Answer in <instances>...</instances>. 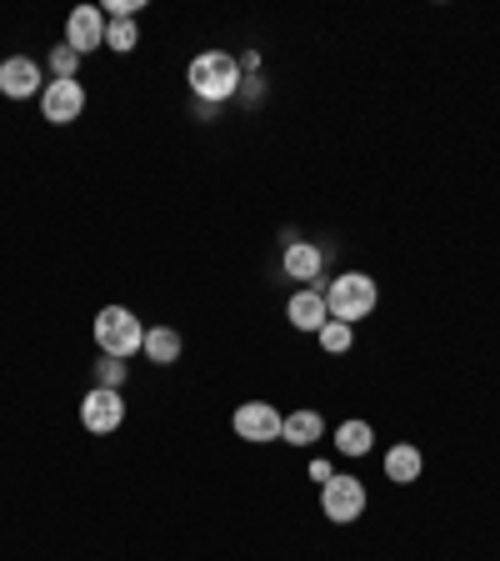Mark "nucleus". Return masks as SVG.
Returning a JSON list of instances; mask_svg holds the SVG:
<instances>
[{
	"instance_id": "f257e3e1",
	"label": "nucleus",
	"mask_w": 500,
	"mask_h": 561,
	"mask_svg": "<svg viewBox=\"0 0 500 561\" xmlns=\"http://www.w3.org/2000/svg\"><path fill=\"white\" fill-rule=\"evenodd\" d=\"M190 91H196V101H231L235 91H241V60L225 56V50H206V56L190 60Z\"/></svg>"
},
{
	"instance_id": "f03ea898",
	"label": "nucleus",
	"mask_w": 500,
	"mask_h": 561,
	"mask_svg": "<svg viewBox=\"0 0 500 561\" xmlns=\"http://www.w3.org/2000/svg\"><path fill=\"white\" fill-rule=\"evenodd\" d=\"M95 346H101L111 362L136 356V351L146 346V327H140V316L126 311V306H105V311L95 316Z\"/></svg>"
},
{
	"instance_id": "7ed1b4c3",
	"label": "nucleus",
	"mask_w": 500,
	"mask_h": 561,
	"mask_svg": "<svg viewBox=\"0 0 500 561\" xmlns=\"http://www.w3.org/2000/svg\"><path fill=\"white\" fill-rule=\"evenodd\" d=\"M375 301H381V291H375V280L361 276V271H346V276L330 280V291H326V311L330 321H365V316L375 311Z\"/></svg>"
},
{
	"instance_id": "20e7f679",
	"label": "nucleus",
	"mask_w": 500,
	"mask_h": 561,
	"mask_svg": "<svg viewBox=\"0 0 500 561\" xmlns=\"http://www.w3.org/2000/svg\"><path fill=\"white\" fill-rule=\"evenodd\" d=\"M321 512H326L336 526L361 522V512H365V486H361L356 477H330L326 486H321Z\"/></svg>"
},
{
	"instance_id": "39448f33",
	"label": "nucleus",
	"mask_w": 500,
	"mask_h": 561,
	"mask_svg": "<svg viewBox=\"0 0 500 561\" xmlns=\"http://www.w3.org/2000/svg\"><path fill=\"white\" fill-rule=\"evenodd\" d=\"M231 426H235V436H241V442L266 446V442H280V426H286V416H280L270 401H245V407H235Z\"/></svg>"
},
{
	"instance_id": "423d86ee",
	"label": "nucleus",
	"mask_w": 500,
	"mask_h": 561,
	"mask_svg": "<svg viewBox=\"0 0 500 561\" xmlns=\"http://www.w3.org/2000/svg\"><path fill=\"white\" fill-rule=\"evenodd\" d=\"M81 421H85V432H116L120 421H126V397H120L116 386H91L81 401Z\"/></svg>"
},
{
	"instance_id": "0eeeda50",
	"label": "nucleus",
	"mask_w": 500,
	"mask_h": 561,
	"mask_svg": "<svg viewBox=\"0 0 500 561\" xmlns=\"http://www.w3.org/2000/svg\"><path fill=\"white\" fill-rule=\"evenodd\" d=\"M40 111H46L50 126H70V121L85 111V85L81 81H50L40 91Z\"/></svg>"
},
{
	"instance_id": "6e6552de",
	"label": "nucleus",
	"mask_w": 500,
	"mask_h": 561,
	"mask_svg": "<svg viewBox=\"0 0 500 561\" xmlns=\"http://www.w3.org/2000/svg\"><path fill=\"white\" fill-rule=\"evenodd\" d=\"M66 46L75 50V56H85V50L105 46V21H101V11H95V5H75V11H70V21H66Z\"/></svg>"
},
{
	"instance_id": "1a4fd4ad",
	"label": "nucleus",
	"mask_w": 500,
	"mask_h": 561,
	"mask_svg": "<svg viewBox=\"0 0 500 561\" xmlns=\"http://www.w3.org/2000/svg\"><path fill=\"white\" fill-rule=\"evenodd\" d=\"M40 91V66L31 56H11L0 60V95H11V101H25V95Z\"/></svg>"
},
{
	"instance_id": "9d476101",
	"label": "nucleus",
	"mask_w": 500,
	"mask_h": 561,
	"mask_svg": "<svg viewBox=\"0 0 500 561\" xmlns=\"http://www.w3.org/2000/svg\"><path fill=\"white\" fill-rule=\"evenodd\" d=\"M286 321H291L295 331H321V327L330 321V311H326V291H315V286L295 291L291 301H286Z\"/></svg>"
},
{
	"instance_id": "9b49d317",
	"label": "nucleus",
	"mask_w": 500,
	"mask_h": 561,
	"mask_svg": "<svg viewBox=\"0 0 500 561\" xmlns=\"http://www.w3.org/2000/svg\"><path fill=\"white\" fill-rule=\"evenodd\" d=\"M321 271H326L321 245H311V241H291V245H286V276H291V280H321Z\"/></svg>"
},
{
	"instance_id": "f8f14e48",
	"label": "nucleus",
	"mask_w": 500,
	"mask_h": 561,
	"mask_svg": "<svg viewBox=\"0 0 500 561\" xmlns=\"http://www.w3.org/2000/svg\"><path fill=\"white\" fill-rule=\"evenodd\" d=\"M420 467H426V456L416 451V446H391V451H385V477L396 481V486H410V481L420 477Z\"/></svg>"
},
{
	"instance_id": "ddd939ff",
	"label": "nucleus",
	"mask_w": 500,
	"mask_h": 561,
	"mask_svg": "<svg viewBox=\"0 0 500 561\" xmlns=\"http://www.w3.org/2000/svg\"><path fill=\"white\" fill-rule=\"evenodd\" d=\"M321 432H326L321 411H291V416H286V426H280V442L311 446V442H321Z\"/></svg>"
},
{
	"instance_id": "4468645a",
	"label": "nucleus",
	"mask_w": 500,
	"mask_h": 561,
	"mask_svg": "<svg viewBox=\"0 0 500 561\" xmlns=\"http://www.w3.org/2000/svg\"><path fill=\"white\" fill-rule=\"evenodd\" d=\"M140 351H146L155 366H171L175 356H181V336H175L171 327H155V331H146V346Z\"/></svg>"
},
{
	"instance_id": "2eb2a0df",
	"label": "nucleus",
	"mask_w": 500,
	"mask_h": 561,
	"mask_svg": "<svg viewBox=\"0 0 500 561\" xmlns=\"http://www.w3.org/2000/svg\"><path fill=\"white\" fill-rule=\"evenodd\" d=\"M371 442H375L371 421H346V426L336 432V446H340L346 456H365V451H371Z\"/></svg>"
},
{
	"instance_id": "dca6fc26",
	"label": "nucleus",
	"mask_w": 500,
	"mask_h": 561,
	"mask_svg": "<svg viewBox=\"0 0 500 561\" xmlns=\"http://www.w3.org/2000/svg\"><path fill=\"white\" fill-rule=\"evenodd\" d=\"M315 336H321V346H326L330 356H340V351H350V341H356V336H350V327H346V321H326V327L315 331Z\"/></svg>"
},
{
	"instance_id": "f3484780",
	"label": "nucleus",
	"mask_w": 500,
	"mask_h": 561,
	"mask_svg": "<svg viewBox=\"0 0 500 561\" xmlns=\"http://www.w3.org/2000/svg\"><path fill=\"white\" fill-rule=\"evenodd\" d=\"M140 31L136 21H116V25H105V46H116V50H136Z\"/></svg>"
},
{
	"instance_id": "a211bd4d",
	"label": "nucleus",
	"mask_w": 500,
	"mask_h": 561,
	"mask_svg": "<svg viewBox=\"0 0 500 561\" xmlns=\"http://www.w3.org/2000/svg\"><path fill=\"white\" fill-rule=\"evenodd\" d=\"M50 66H56V81H75V50H70V46H56Z\"/></svg>"
},
{
	"instance_id": "6ab92c4d",
	"label": "nucleus",
	"mask_w": 500,
	"mask_h": 561,
	"mask_svg": "<svg viewBox=\"0 0 500 561\" xmlns=\"http://www.w3.org/2000/svg\"><path fill=\"white\" fill-rule=\"evenodd\" d=\"M101 376H105V386H116V381H120V366H116V362H105V366H101Z\"/></svg>"
}]
</instances>
